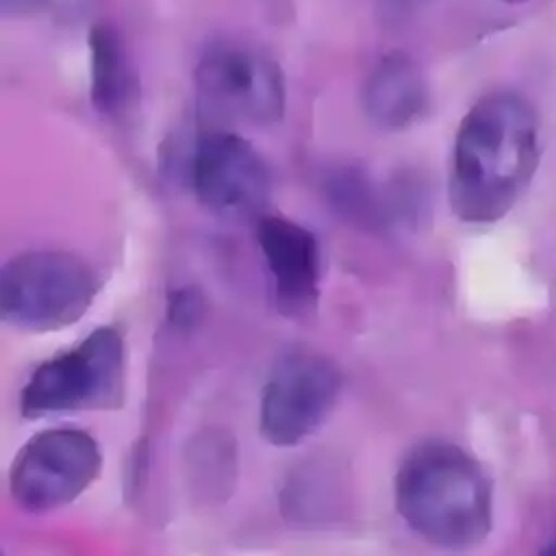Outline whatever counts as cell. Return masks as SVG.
<instances>
[{"label": "cell", "instance_id": "1", "mask_svg": "<svg viewBox=\"0 0 556 556\" xmlns=\"http://www.w3.org/2000/svg\"><path fill=\"white\" fill-rule=\"evenodd\" d=\"M539 163L536 117L513 91L480 98L463 117L454 139L450 204L458 219H502L526 191Z\"/></svg>", "mask_w": 556, "mask_h": 556}, {"label": "cell", "instance_id": "2", "mask_svg": "<svg viewBox=\"0 0 556 556\" xmlns=\"http://www.w3.org/2000/svg\"><path fill=\"white\" fill-rule=\"evenodd\" d=\"M395 506L426 541L463 549L491 530V484L463 447L430 441L415 447L395 476Z\"/></svg>", "mask_w": 556, "mask_h": 556}, {"label": "cell", "instance_id": "3", "mask_svg": "<svg viewBox=\"0 0 556 556\" xmlns=\"http://www.w3.org/2000/svg\"><path fill=\"white\" fill-rule=\"evenodd\" d=\"M96 291L98 280L91 267L76 254L22 252L0 271V313L20 330H59L87 313Z\"/></svg>", "mask_w": 556, "mask_h": 556}, {"label": "cell", "instance_id": "4", "mask_svg": "<svg viewBox=\"0 0 556 556\" xmlns=\"http://www.w3.org/2000/svg\"><path fill=\"white\" fill-rule=\"evenodd\" d=\"M124 402V341L115 328H96L74 350L39 365L22 389V415L111 410Z\"/></svg>", "mask_w": 556, "mask_h": 556}, {"label": "cell", "instance_id": "5", "mask_svg": "<svg viewBox=\"0 0 556 556\" xmlns=\"http://www.w3.org/2000/svg\"><path fill=\"white\" fill-rule=\"evenodd\" d=\"M195 89L202 111L230 124H276L287 104L280 65L241 41H219L204 50L195 67Z\"/></svg>", "mask_w": 556, "mask_h": 556}, {"label": "cell", "instance_id": "6", "mask_svg": "<svg viewBox=\"0 0 556 556\" xmlns=\"http://www.w3.org/2000/svg\"><path fill=\"white\" fill-rule=\"evenodd\" d=\"M191 185L215 215L263 217L271 198V174L256 148L232 130H206L191 156Z\"/></svg>", "mask_w": 556, "mask_h": 556}, {"label": "cell", "instance_id": "7", "mask_svg": "<svg viewBox=\"0 0 556 556\" xmlns=\"http://www.w3.org/2000/svg\"><path fill=\"white\" fill-rule=\"evenodd\" d=\"M98 443L83 430H48L30 439L11 467V495L28 510L76 500L100 473Z\"/></svg>", "mask_w": 556, "mask_h": 556}, {"label": "cell", "instance_id": "8", "mask_svg": "<svg viewBox=\"0 0 556 556\" xmlns=\"http://www.w3.org/2000/svg\"><path fill=\"white\" fill-rule=\"evenodd\" d=\"M341 389L339 369L321 354L282 356L261 397V432L280 447L304 441L332 410Z\"/></svg>", "mask_w": 556, "mask_h": 556}, {"label": "cell", "instance_id": "9", "mask_svg": "<svg viewBox=\"0 0 556 556\" xmlns=\"http://www.w3.org/2000/svg\"><path fill=\"white\" fill-rule=\"evenodd\" d=\"M256 241L267 263L276 304L285 315L308 313L319 289V243L304 226L263 215L256 224Z\"/></svg>", "mask_w": 556, "mask_h": 556}, {"label": "cell", "instance_id": "10", "mask_svg": "<svg viewBox=\"0 0 556 556\" xmlns=\"http://www.w3.org/2000/svg\"><path fill=\"white\" fill-rule=\"evenodd\" d=\"M363 104L380 128L402 130L410 126L428 104L419 65L404 52L382 56L365 83Z\"/></svg>", "mask_w": 556, "mask_h": 556}, {"label": "cell", "instance_id": "11", "mask_svg": "<svg viewBox=\"0 0 556 556\" xmlns=\"http://www.w3.org/2000/svg\"><path fill=\"white\" fill-rule=\"evenodd\" d=\"M326 195L332 208L361 228H384L397 219L402 200L382 189L361 167H343L326 178Z\"/></svg>", "mask_w": 556, "mask_h": 556}, {"label": "cell", "instance_id": "12", "mask_svg": "<svg viewBox=\"0 0 556 556\" xmlns=\"http://www.w3.org/2000/svg\"><path fill=\"white\" fill-rule=\"evenodd\" d=\"M91 102L102 115H115L132 93V74L117 30L96 24L89 33Z\"/></svg>", "mask_w": 556, "mask_h": 556}, {"label": "cell", "instance_id": "13", "mask_svg": "<svg viewBox=\"0 0 556 556\" xmlns=\"http://www.w3.org/2000/svg\"><path fill=\"white\" fill-rule=\"evenodd\" d=\"M169 311H172V319L176 324H189L191 319L198 317V311H200V300L195 298L193 291H178L174 298H172V304H169Z\"/></svg>", "mask_w": 556, "mask_h": 556}, {"label": "cell", "instance_id": "14", "mask_svg": "<svg viewBox=\"0 0 556 556\" xmlns=\"http://www.w3.org/2000/svg\"><path fill=\"white\" fill-rule=\"evenodd\" d=\"M424 0H380V9L387 20H402L413 13Z\"/></svg>", "mask_w": 556, "mask_h": 556}, {"label": "cell", "instance_id": "15", "mask_svg": "<svg viewBox=\"0 0 556 556\" xmlns=\"http://www.w3.org/2000/svg\"><path fill=\"white\" fill-rule=\"evenodd\" d=\"M46 4V0H0V11L4 15L22 17L39 11Z\"/></svg>", "mask_w": 556, "mask_h": 556}, {"label": "cell", "instance_id": "16", "mask_svg": "<svg viewBox=\"0 0 556 556\" xmlns=\"http://www.w3.org/2000/svg\"><path fill=\"white\" fill-rule=\"evenodd\" d=\"M536 556H556V539L554 541H549Z\"/></svg>", "mask_w": 556, "mask_h": 556}, {"label": "cell", "instance_id": "17", "mask_svg": "<svg viewBox=\"0 0 556 556\" xmlns=\"http://www.w3.org/2000/svg\"><path fill=\"white\" fill-rule=\"evenodd\" d=\"M502 2H508V4H521V2H528V0H502Z\"/></svg>", "mask_w": 556, "mask_h": 556}]
</instances>
